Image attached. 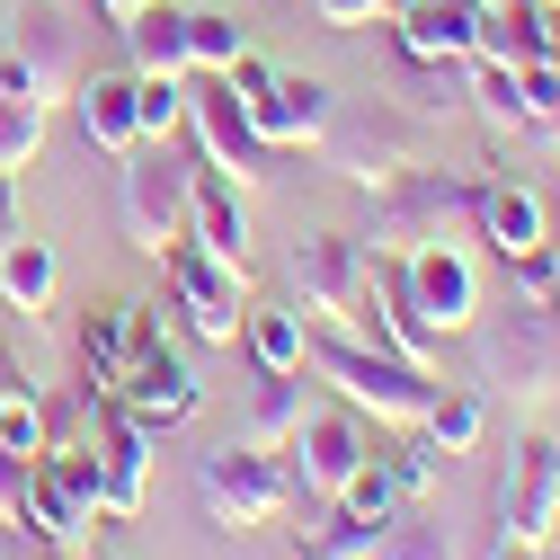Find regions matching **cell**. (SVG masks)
Wrapping results in <instances>:
<instances>
[{"label":"cell","mask_w":560,"mask_h":560,"mask_svg":"<svg viewBox=\"0 0 560 560\" xmlns=\"http://www.w3.org/2000/svg\"><path fill=\"white\" fill-rule=\"evenodd\" d=\"M72 107H81V133H90L107 161H125L133 143H143V116H133V72H90V81L72 90Z\"/></svg>","instance_id":"21"},{"label":"cell","mask_w":560,"mask_h":560,"mask_svg":"<svg viewBox=\"0 0 560 560\" xmlns=\"http://www.w3.org/2000/svg\"><path fill=\"white\" fill-rule=\"evenodd\" d=\"M471 98L499 133H516L525 125V62H471Z\"/></svg>","instance_id":"32"},{"label":"cell","mask_w":560,"mask_h":560,"mask_svg":"<svg viewBox=\"0 0 560 560\" xmlns=\"http://www.w3.org/2000/svg\"><path fill=\"white\" fill-rule=\"evenodd\" d=\"M170 347V312L161 303H133V294H107L81 329V392L90 400H116V383L133 374V357Z\"/></svg>","instance_id":"9"},{"label":"cell","mask_w":560,"mask_h":560,"mask_svg":"<svg viewBox=\"0 0 560 560\" xmlns=\"http://www.w3.org/2000/svg\"><path fill=\"white\" fill-rule=\"evenodd\" d=\"M551 525H560V445L525 436L508 480H499V534L508 542H551Z\"/></svg>","instance_id":"12"},{"label":"cell","mask_w":560,"mask_h":560,"mask_svg":"<svg viewBox=\"0 0 560 560\" xmlns=\"http://www.w3.org/2000/svg\"><path fill=\"white\" fill-rule=\"evenodd\" d=\"M161 276H170V312L205 338V347H232L241 338V312H249V267L196 249V241H170L161 249Z\"/></svg>","instance_id":"6"},{"label":"cell","mask_w":560,"mask_h":560,"mask_svg":"<svg viewBox=\"0 0 560 560\" xmlns=\"http://www.w3.org/2000/svg\"><path fill=\"white\" fill-rule=\"evenodd\" d=\"M116 36H125V72H187V10L178 0H143Z\"/></svg>","instance_id":"22"},{"label":"cell","mask_w":560,"mask_h":560,"mask_svg":"<svg viewBox=\"0 0 560 560\" xmlns=\"http://www.w3.org/2000/svg\"><path fill=\"white\" fill-rule=\"evenodd\" d=\"M303 10H312L320 27H392L409 0H303Z\"/></svg>","instance_id":"35"},{"label":"cell","mask_w":560,"mask_h":560,"mask_svg":"<svg viewBox=\"0 0 560 560\" xmlns=\"http://www.w3.org/2000/svg\"><path fill=\"white\" fill-rule=\"evenodd\" d=\"M187 241H196V249H214V258H232V267H249V196H241L223 170H196Z\"/></svg>","instance_id":"20"},{"label":"cell","mask_w":560,"mask_h":560,"mask_svg":"<svg viewBox=\"0 0 560 560\" xmlns=\"http://www.w3.org/2000/svg\"><path fill=\"white\" fill-rule=\"evenodd\" d=\"M400 276H409V303H418V320H428L436 338H454V329L480 320V267L463 258V241H418V249H400Z\"/></svg>","instance_id":"10"},{"label":"cell","mask_w":560,"mask_h":560,"mask_svg":"<svg viewBox=\"0 0 560 560\" xmlns=\"http://www.w3.org/2000/svg\"><path fill=\"white\" fill-rule=\"evenodd\" d=\"M489 560H542V542H508V534H499V551H489Z\"/></svg>","instance_id":"41"},{"label":"cell","mask_w":560,"mask_h":560,"mask_svg":"<svg viewBox=\"0 0 560 560\" xmlns=\"http://www.w3.org/2000/svg\"><path fill=\"white\" fill-rule=\"evenodd\" d=\"M499 392H516V400H551L560 392V312L534 294V312L508 329V338H489V365H480Z\"/></svg>","instance_id":"13"},{"label":"cell","mask_w":560,"mask_h":560,"mask_svg":"<svg viewBox=\"0 0 560 560\" xmlns=\"http://www.w3.org/2000/svg\"><path fill=\"white\" fill-rule=\"evenodd\" d=\"M374 560H454V542H445L436 525H392Z\"/></svg>","instance_id":"37"},{"label":"cell","mask_w":560,"mask_h":560,"mask_svg":"<svg viewBox=\"0 0 560 560\" xmlns=\"http://www.w3.org/2000/svg\"><path fill=\"white\" fill-rule=\"evenodd\" d=\"M471 223H480V241L499 249L508 267L551 249V205H542L525 178H489V187H480V205H471Z\"/></svg>","instance_id":"18"},{"label":"cell","mask_w":560,"mask_h":560,"mask_svg":"<svg viewBox=\"0 0 560 560\" xmlns=\"http://www.w3.org/2000/svg\"><path fill=\"white\" fill-rule=\"evenodd\" d=\"M294 428H303V392H294V374H258V400H249V436H241V445H267V454H285V445H294Z\"/></svg>","instance_id":"26"},{"label":"cell","mask_w":560,"mask_h":560,"mask_svg":"<svg viewBox=\"0 0 560 560\" xmlns=\"http://www.w3.org/2000/svg\"><path fill=\"white\" fill-rule=\"evenodd\" d=\"M480 19H489V10H471V0H409V10L392 19V36H400L409 62H428V72H471Z\"/></svg>","instance_id":"15"},{"label":"cell","mask_w":560,"mask_h":560,"mask_svg":"<svg viewBox=\"0 0 560 560\" xmlns=\"http://www.w3.org/2000/svg\"><path fill=\"white\" fill-rule=\"evenodd\" d=\"M19 499H27V454L0 445V525H10V534H19Z\"/></svg>","instance_id":"38"},{"label":"cell","mask_w":560,"mask_h":560,"mask_svg":"<svg viewBox=\"0 0 560 560\" xmlns=\"http://www.w3.org/2000/svg\"><path fill=\"white\" fill-rule=\"evenodd\" d=\"M329 508H347V516H365V525H383V534H392V525H400V508H409V489L392 480V463H383V454H365V463H357V480H347Z\"/></svg>","instance_id":"27"},{"label":"cell","mask_w":560,"mask_h":560,"mask_svg":"<svg viewBox=\"0 0 560 560\" xmlns=\"http://www.w3.org/2000/svg\"><path fill=\"white\" fill-rule=\"evenodd\" d=\"M241 98V90H232ZM249 107V125H258V143L267 152H320V133H329V116H338V98H329V81H312V72H276L258 98H241Z\"/></svg>","instance_id":"11"},{"label":"cell","mask_w":560,"mask_h":560,"mask_svg":"<svg viewBox=\"0 0 560 560\" xmlns=\"http://www.w3.org/2000/svg\"><path fill=\"white\" fill-rule=\"evenodd\" d=\"M480 428H489V400H480V392H436V400H428V418H418V436H428L445 463H454V454H471V445H480Z\"/></svg>","instance_id":"25"},{"label":"cell","mask_w":560,"mask_h":560,"mask_svg":"<svg viewBox=\"0 0 560 560\" xmlns=\"http://www.w3.org/2000/svg\"><path fill=\"white\" fill-rule=\"evenodd\" d=\"M90 560H116V551H98V542H90Z\"/></svg>","instance_id":"44"},{"label":"cell","mask_w":560,"mask_h":560,"mask_svg":"<svg viewBox=\"0 0 560 560\" xmlns=\"http://www.w3.org/2000/svg\"><path fill=\"white\" fill-rule=\"evenodd\" d=\"M133 10H143V0H98V19H107V27H125Z\"/></svg>","instance_id":"42"},{"label":"cell","mask_w":560,"mask_h":560,"mask_svg":"<svg viewBox=\"0 0 560 560\" xmlns=\"http://www.w3.org/2000/svg\"><path fill=\"white\" fill-rule=\"evenodd\" d=\"M196 81H205V90H187V143H196V161L223 170L232 187H267V178H276V170H267L276 152L258 143V125H249V107L232 98V81H223V72H196Z\"/></svg>","instance_id":"8"},{"label":"cell","mask_w":560,"mask_h":560,"mask_svg":"<svg viewBox=\"0 0 560 560\" xmlns=\"http://www.w3.org/2000/svg\"><path fill=\"white\" fill-rule=\"evenodd\" d=\"M0 90L36 98V107H62L81 90V45H72L54 0H10L0 10Z\"/></svg>","instance_id":"3"},{"label":"cell","mask_w":560,"mask_h":560,"mask_svg":"<svg viewBox=\"0 0 560 560\" xmlns=\"http://www.w3.org/2000/svg\"><path fill=\"white\" fill-rule=\"evenodd\" d=\"M508 19L525 36V62H560V0H508Z\"/></svg>","instance_id":"34"},{"label":"cell","mask_w":560,"mask_h":560,"mask_svg":"<svg viewBox=\"0 0 560 560\" xmlns=\"http://www.w3.org/2000/svg\"><path fill=\"white\" fill-rule=\"evenodd\" d=\"M534 294L560 312V249H542V258H534Z\"/></svg>","instance_id":"40"},{"label":"cell","mask_w":560,"mask_h":560,"mask_svg":"<svg viewBox=\"0 0 560 560\" xmlns=\"http://www.w3.org/2000/svg\"><path fill=\"white\" fill-rule=\"evenodd\" d=\"M133 116H143V143H178L187 133V72H133Z\"/></svg>","instance_id":"28"},{"label":"cell","mask_w":560,"mask_h":560,"mask_svg":"<svg viewBox=\"0 0 560 560\" xmlns=\"http://www.w3.org/2000/svg\"><path fill=\"white\" fill-rule=\"evenodd\" d=\"M303 365H312L320 383H338L347 409H374L383 428H418L428 400H436L428 365L392 357V347H374V338H357V329H303Z\"/></svg>","instance_id":"1"},{"label":"cell","mask_w":560,"mask_h":560,"mask_svg":"<svg viewBox=\"0 0 560 560\" xmlns=\"http://www.w3.org/2000/svg\"><path fill=\"white\" fill-rule=\"evenodd\" d=\"M19 232H27V214H19V178H10V170H0V249H10Z\"/></svg>","instance_id":"39"},{"label":"cell","mask_w":560,"mask_h":560,"mask_svg":"<svg viewBox=\"0 0 560 560\" xmlns=\"http://www.w3.org/2000/svg\"><path fill=\"white\" fill-rule=\"evenodd\" d=\"M383 463H392V480H400V489H409V499H418V489H428V480H436V471H445V454H436V445H428V436H409V445H392V454H383Z\"/></svg>","instance_id":"36"},{"label":"cell","mask_w":560,"mask_h":560,"mask_svg":"<svg viewBox=\"0 0 560 560\" xmlns=\"http://www.w3.org/2000/svg\"><path fill=\"white\" fill-rule=\"evenodd\" d=\"M98 480H107V525L143 516V489H152V428H133L116 400H98Z\"/></svg>","instance_id":"17"},{"label":"cell","mask_w":560,"mask_h":560,"mask_svg":"<svg viewBox=\"0 0 560 560\" xmlns=\"http://www.w3.org/2000/svg\"><path fill=\"white\" fill-rule=\"evenodd\" d=\"M45 133H54V107L0 90V170H27V161L45 152Z\"/></svg>","instance_id":"31"},{"label":"cell","mask_w":560,"mask_h":560,"mask_svg":"<svg viewBox=\"0 0 560 560\" xmlns=\"http://www.w3.org/2000/svg\"><path fill=\"white\" fill-rule=\"evenodd\" d=\"M294 454H303V463H294V480L312 489V499H338V489L357 480V463H365L374 445H365V428H357V409H312L303 428H294Z\"/></svg>","instance_id":"16"},{"label":"cell","mask_w":560,"mask_h":560,"mask_svg":"<svg viewBox=\"0 0 560 560\" xmlns=\"http://www.w3.org/2000/svg\"><path fill=\"white\" fill-rule=\"evenodd\" d=\"M249 54V27L223 10H187V72H232Z\"/></svg>","instance_id":"30"},{"label":"cell","mask_w":560,"mask_h":560,"mask_svg":"<svg viewBox=\"0 0 560 560\" xmlns=\"http://www.w3.org/2000/svg\"><path fill=\"white\" fill-rule=\"evenodd\" d=\"M294 312L312 329H357L365 338V294H374V249L365 241H347V232H320L294 249Z\"/></svg>","instance_id":"5"},{"label":"cell","mask_w":560,"mask_h":560,"mask_svg":"<svg viewBox=\"0 0 560 560\" xmlns=\"http://www.w3.org/2000/svg\"><path fill=\"white\" fill-rule=\"evenodd\" d=\"M471 10H489V19H499V10H508V0H471Z\"/></svg>","instance_id":"43"},{"label":"cell","mask_w":560,"mask_h":560,"mask_svg":"<svg viewBox=\"0 0 560 560\" xmlns=\"http://www.w3.org/2000/svg\"><path fill=\"white\" fill-rule=\"evenodd\" d=\"M19 534H36L45 551H62V560H72V551H90V534H98V516L72 499V489H62L45 463H27V499H19Z\"/></svg>","instance_id":"19"},{"label":"cell","mask_w":560,"mask_h":560,"mask_svg":"<svg viewBox=\"0 0 560 560\" xmlns=\"http://www.w3.org/2000/svg\"><path fill=\"white\" fill-rule=\"evenodd\" d=\"M480 187L454 170H400L392 187H374V249L400 258L418 241H454V214H471Z\"/></svg>","instance_id":"7"},{"label":"cell","mask_w":560,"mask_h":560,"mask_svg":"<svg viewBox=\"0 0 560 560\" xmlns=\"http://www.w3.org/2000/svg\"><path fill=\"white\" fill-rule=\"evenodd\" d=\"M303 312L294 303H249L241 312V347H249V365L258 374H303Z\"/></svg>","instance_id":"23"},{"label":"cell","mask_w":560,"mask_h":560,"mask_svg":"<svg viewBox=\"0 0 560 560\" xmlns=\"http://www.w3.org/2000/svg\"><path fill=\"white\" fill-rule=\"evenodd\" d=\"M54 276H62V267H54V249L19 232L10 249H0V303H10L19 320H45V312H54Z\"/></svg>","instance_id":"24"},{"label":"cell","mask_w":560,"mask_h":560,"mask_svg":"<svg viewBox=\"0 0 560 560\" xmlns=\"http://www.w3.org/2000/svg\"><path fill=\"white\" fill-rule=\"evenodd\" d=\"M196 499L205 516H214L223 534H249V525H276L294 499H303V480L285 454H267V445H214L196 463Z\"/></svg>","instance_id":"4"},{"label":"cell","mask_w":560,"mask_h":560,"mask_svg":"<svg viewBox=\"0 0 560 560\" xmlns=\"http://www.w3.org/2000/svg\"><path fill=\"white\" fill-rule=\"evenodd\" d=\"M374 551H383V525L347 516V508H329L312 534H294V560H374Z\"/></svg>","instance_id":"29"},{"label":"cell","mask_w":560,"mask_h":560,"mask_svg":"<svg viewBox=\"0 0 560 560\" xmlns=\"http://www.w3.org/2000/svg\"><path fill=\"white\" fill-rule=\"evenodd\" d=\"M45 436H54V428H45V392H10V383H0V445L36 463Z\"/></svg>","instance_id":"33"},{"label":"cell","mask_w":560,"mask_h":560,"mask_svg":"<svg viewBox=\"0 0 560 560\" xmlns=\"http://www.w3.org/2000/svg\"><path fill=\"white\" fill-rule=\"evenodd\" d=\"M196 170H205V161H187L178 143H133V152L116 161V223H125V241L143 249V258H161L170 241H187Z\"/></svg>","instance_id":"2"},{"label":"cell","mask_w":560,"mask_h":560,"mask_svg":"<svg viewBox=\"0 0 560 560\" xmlns=\"http://www.w3.org/2000/svg\"><path fill=\"white\" fill-rule=\"evenodd\" d=\"M116 409L133 418V428L170 436V428H187V418L205 409V383H196V365H187V357H170V347H152V357H133V374L116 383Z\"/></svg>","instance_id":"14"}]
</instances>
